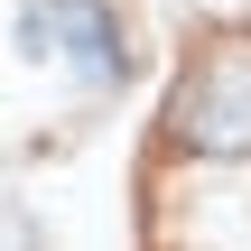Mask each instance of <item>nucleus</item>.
I'll list each match as a JSON object with an SVG mask.
<instances>
[{"instance_id":"nucleus-1","label":"nucleus","mask_w":251,"mask_h":251,"mask_svg":"<svg viewBox=\"0 0 251 251\" xmlns=\"http://www.w3.org/2000/svg\"><path fill=\"white\" fill-rule=\"evenodd\" d=\"M177 130H186L205 158H251V37L205 47V65H196L186 93H177Z\"/></svg>"},{"instance_id":"nucleus-2","label":"nucleus","mask_w":251,"mask_h":251,"mask_svg":"<svg viewBox=\"0 0 251 251\" xmlns=\"http://www.w3.org/2000/svg\"><path fill=\"white\" fill-rule=\"evenodd\" d=\"M28 47L56 56V65L84 75V84H112V75H121V37H112V19H102V0H37Z\"/></svg>"}]
</instances>
